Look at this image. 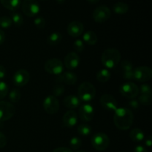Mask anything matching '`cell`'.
Masks as SVG:
<instances>
[{"mask_svg": "<svg viewBox=\"0 0 152 152\" xmlns=\"http://www.w3.org/2000/svg\"><path fill=\"white\" fill-rule=\"evenodd\" d=\"M62 40V34L59 32H53L49 35V37L47 39L48 44L50 45L55 46L56 45L59 44L61 41Z\"/></svg>", "mask_w": 152, "mask_h": 152, "instance_id": "obj_25", "label": "cell"}, {"mask_svg": "<svg viewBox=\"0 0 152 152\" xmlns=\"http://www.w3.org/2000/svg\"><path fill=\"white\" fill-rule=\"evenodd\" d=\"M96 96V88L92 83L83 82L78 88V97L83 102H91Z\"/></svg>", "mask_w": 152, "mask_h": 152, "instance_id": "obj_3", "label": "cell"}, {"mask_svg": "<svg viewBox=\"0 0 152 152\" xmlns=\"http://www.w3.org/2000/svg\"><path fill=\"white\" fill-rule=\"evenodd\" d=\"M129 137H130L131 140L133 142H140L145 138V134H144V132L140 129L135 128V129L131 130L130 133H129Z\"/></svg>", "mask_w": 152, "mask_h": 152, "instance_id": "obj_22", "label": "cell"}, {"mask_svg": "<svg viewBox=\"0 0 152 152\" xmlns=\"http://www.w3.org/2000/svg\"><path fill=\"white\" fill-rule=\"evenodd\" d=\"M114 123L120 130H129L134 123L133 113L129 108H117L114 111Z\"/></svg>", "mask_w": 152, "mask_h": 152, "instance_id": "obj_1", "label": "cell"}, {"mask_svg": "<svg viewBox=\"0 0 152 152\" xmlns=\"http://www.w3.org/2000/svg\"><path fill=\"white\" fill-rule=\"evenodd\" d=\"M21 6L24 14L28 17H34L40 11V6L37 0H24Z\"/></svg>", "mask_w": 152, "mask_h": 152, "instance_id": "obj_7", "label": "cell"}, {"mask_svg": "<svg viewBox=\"0 0 152 152\" xmlns=\"http://www.w3.org/2000/svg\"><path fill=\"white\" fill-rule=\"evenodd\" d=\"M152 77V70L147 66H140L134 68L133 80L140 83L149 81Z\"/></svg>", "mask_w": 152, "mask_h": 152, "instance_id": "obj_6", "label": "cell"}, {"mask_svg": "<svg viewBox=\"0 0 152 152\" xmlns=\"http://www.w3.org/2000/svg\"><path fill=\"white\" fill-rule=\"evenodd\" d=\"M145 144L146 146L151 147L152 145V138L151 136H148L146 137V139L145 140Z\"/></svg>", "mask_w": 152, "mask_h": 152, "instance_id": "obj_44", "label": "cell"}, {"mask_svg": "<svg viewBox=\"0 0 152 152\" xmlns=\"http://www.w3.org/2000/svg\"><path fill=\"white\" fill-rule=\"evenodd\" d=\"M7 144V138L3 133L0 132V149L3 148Z\"/></svg>", "mask_w": 152, "mask_h": 152, "instance_id": "obj_38", "label": "cell"}, {"mask_svg": "<svg viewBox=\"0 0 152 152\" xmlns=\"http://www.w3.org/2000/svg\"><path fill=\"white\" fill-rule=\"evenodd\" d=\"M113 10L114 13H117V14H125L129 11V5L125 2L119 1L113 6Z\"/></svg>", "mask_w": 152, "mask_h": 152, "instance_id": "obj_26", "label": "cell"}, {"mask_svg": "<svg viewBox=\"0 0 152 152\" xmlns=\"http://www.w3.org/2000/svg\"><path fill=\"white\" fill-rule=\"evenodd\" d=\"M139 92H140V94L144 95H149L152 96V91L151 88L150 86L148 84H142L140 87L139 88Z\"/></svg>", "mask_w": 152, "mask_h": 152, "instance_id": "obj_36", "label": "cell"}, {"mask_svg": "<svg viewBox=\"0 0 152 152\" xmlns=\"http://www.w3.org/2000/svg\"><path fill=\"white\" fill-rule=\"evenodd\" d=\"M80 99L75 95H68L64 98L63 105L68 109H75L80 105Z\"/></svg>", "mask_w": 152, "mask_h": 152, "instance_id": "obj_20", "label": "cell"}, {"mask_svg": "<svg viewBox=\"0 0 152 152\" xmlns=\"http://www.w3.org/2000/svg\"><path fill=\"white\" fill-rule=\"evenodd\" d=\"M120 92L123 96L128 99H134L140 94L139 87L132 82H127L121 85Z\"/></svg>", "mask_w": 152, "mask_h": 152, "instance_id": "obj_8", "label": "cell"}, {"mask_svg": "<svg viewBox=\"0 0 152 152\" xmlns=\"http://www.w3.org/2000/svg\"><path fill=\"white\" fill-rule=\"evenodd\" d=\"M134 152H148L146 148L142 145H137L134 149Z\"/></svg>", "mask_w": 152, "mask_h": 152, "instance_id": "obj_42", "label": "cell"}, {"mask_svg": "<svg viewBox=\"0 0 152 152\" xmlns=\"http://www.w3.org/2000/svg\"><path fill=\"white\" fill-rule=\"evenodd\" d=\"M121 60V53L116 48H108L101 56L102 64L108 69L114 68Z\"/></svg>", "mask_w": 152, "mask_h": 152, "instance_id": "obj_2", "label": "cell"}, {"mask_svg": "<svg viewBox=\"0 0 152 152\" xmlns=\"http://www.w3.org/2000/svg\"><path fill=\"white\" fill-rule=\"evenodd\" d=\"M129 106L132 108H133V109H137V108H139L140 102H138L137 99H132V100H130L129 102Z\"/></svg>", "mask_w": 152, "mask_h": 152, "instance_id": "obj_39", "label": "cell"}, {"mask_svg": "<svg viewBox=\"0 0 152 152\" xmlns=\"http://www.w3.org/2000/svg\"><path fill=\"white\" fill-rule=\"evenodd\" d=\"M0 2L5 8L15 11L21 7L22 0H0Z\"/></svg>", "mask_w": 152, "mask_h": 152, "instance_id": "obj_21", "label": "cell"}, {"mask_svg": "<svg viewBox=\"0 0 152 152\" xmlns=\"http://www.w3.org/2000/svg\"><path fill=\"white\" fill-rule=\"evenodd\" d=\"M52 152H73L72 150L67 147H59L55 148Z\"/></svg>", "mask_w": 152, "mask_h": 152, "instance_id": "obj_40", "label": "cell"}, {"mask_svg": "<svg viewBox=\"0 0 152 152\" xmlns=\"http://www.w3.org/2000/svg\"><path fill=\"white\" fill-rule=\"evenodd\" d=\"M57 80L60 83H64L66 85L73 86V85H75L77 83V74H74L72 71H65V72L59 74Z\"/></svg>", "mask_w": 152, "mask_h": 152, "instance_id": "obj_18", "label": "cell"}, {"mask_svg": "<svg viewBox=\"0 0 152 152\" xmlns=\"http://www.w3.org/2000/svg\"><path fill=\"white\" fill-rule=\"evenodd\" d=\"M34 25L38 29H43L46 25L45 19L42 16H37L34 19Z\"/></svg>", "mask_w": 152, "mask_h": 152, "instance_id": "obj_35", "label": "cell"}, {"mask_svg": "<svg viewBox=\"0 0 152 152\" xmlns=\"http://www.w3.org/2000/svg\"><path fill=\"white\" fill-rule=\"evenodd\" d=\"M80 58L75 52H70L64 59V65L68 70H74L79 66Z\"/></svg>", "mask_w": 152, "mask_h": 152, "instance_id": "obj_15", "label": "cell"}, {"mask_svg": "<svg viewBox=\"0 0 152 152\" xmlns=\"http://www.w3.org/2000/svg\"><path fill=\"white\" fill-rule=\"evenodd\" d=\"M111 10L105 5H100L94 10L92 17L97 23H103L111 17Z\"/></svg>", "mask_w": 152, "mask_h": 152, "instance_id": "obj_10", "label": "cell"}, {"mask_svg": "<svg viewBox=\"0 0 152 152\" xmlns=\"http://www.w3.org/2000/svg\"><path fill=\"white\" fill-rule=\"evenodd\" d=\"M82 146V140L77 137H74L70 140V147L73 150H78Z\"/></svg>", "mask_w": 152, "mask_h": 152, "instance_id": "obj_32", "label": "cell"}, {"mask_svg": "<svg viewBox=\"0 0 152 152\" xmlns=\"http://www.w3.org/2000/svg\"><path fill=\"white\" fill-rule=\"evenodd\" d=\"M4 40H5V34L4 31L0 28V45L4 42Z\"/></svg>", "mask_w": 152, "mask_h": 152, "instance_id": "obj_43", "label": "cell"}, {"mask_svg": "<svg viewBox=\"0 0 152 152\" xmlns=\"http://www.w3.org/2000/svg\"><path fill=\"white\" fill-rule=\"evenodd\" d=\"M30 80V74L27 70L19 69L14 74L13 77V83L18 87H22L28 83Z\"/></svg>", "mask_w": 152, "mask_h": 152, "instance_id": "obj_13", "label": "cell"}, {"mask_svg": "<svg viewBox=\"0 0 152 152\" xmlns=\"http://www.w3.org/2000/svg\"><path fill=\"white\" fill-rule=\"evenodd\" d=\"M87 1H88V2L91 3V4H96V3L99 2V0H87Z\"/></svg>", "mask_w": 152, "mask_h": 152, "instance_id": "obj_45", "label": "cell"}, {"mask_svg": "<svg viewBox=\"0 0 152 152\" xmlns=\"http://www.w3.org/2000/svg\"><path fill=\"white\" fill-rule=\"evenodd\" d=\"M44 69L48 74L59 75L63 72L64 65L62 61L58 58H51L45 62Z\"/></svg>", "mask_w": 152, "mask_h": 152, "instance_id": "obj_5", "label": "cell"}, {"mask_svg": "<svg viewBox=\"0 0 152 152\" xmlns=\"http://www.w3.org/2000/svg\"><path fill=\"white\" fill-rule=\"evenodd\" d=\"M84 31V26L81 22L73 21L70 22L67 28L68 34L72 37H79L83 34Z\"/></svg>", "mask_w": 152, "mask_h": 152, "instance_id": "obj_16", "label": "cell"}, {"mask_svg": "<svg viewBox=\"0 0 152 152\" xmlns=\"http://www.w3.org/2000/svg\"><path fill=\"white\" fill-rule=\"evenodd\" d=\"M56 1H57L58 3H59V4H62V3H64L65 1V0H56Z\"/></svg>", "mask_w": 152, "mask_h": 152, "instance_id": "obj_46", "label": "cell"}, {"mask_svg": "<svg viewBox=\"0 0 152 152\" xmlns=\"http://www.w3.org/2000/svg\"><path fill=\"white\" fill-rule=\"evenodd\" d=\"M65 88L63 85L60 84V83H58L56 86L53 87V96H60L65 93Z\"/></svg>", "mask_w": 152, "mask_h": 152, "instance_id": "obj_31", "label": "cell"}, {"mask_svg": "<svg viewBox=\"0 0 152 152\" xmlns=\"http://www.w3.org/2000/svg\"><path fill=\"white\" fill-rule=\"evenodd\" d=\"M11 20L12 22L16 26H22L23 25L24 22V19L23 17H22V15L20 14L18 12H12L11 13Z\"/></svg>", "mask_w": 152, "mask_h": 152, "instance_id": "obj_29", "label": "cell"}, {"mask_svg": "<svg viewBox=\"0 0 152 152\" xmlns=\"http://www.w3.org/2000/svg\"><path fill=\"white\" fill-rule=\"evenodd\" d=\"M77 152H86V151H83V150H80V151H77Z\"/></svg>", "mask_w": 152, "mask_h": 152, "instance_id": "obj_47", "label": "cell"}, {"mask_svg": "<svg viewBox=\"0 0 152 152\" xmlns=\"http://www.w3.org/2000/svg\"><path fill=\"white\" fill-rule=\"evenodd\" d=\"M12 22L11 19L8 16H1L0 17V28H3V29H7L10 27H11Z\"/></svg>", "mask_w": 152, "mask_h": 152, "instance_id": "obj_30", "label": "cell"}, {"mask_svg": "<svg viewBox=\"0 0 152 152\" xmlns=\"http://www.w3.org/2000/svg\"><path fill=\"white\" fill-rule=\"evenodd\" d=\"M83 41L88 45H94L96 44L98 41V37L96 33L92 31H88L84 34L83 37Z\"/></svg>", "mask_w": 152, "mask_h": 152, "instance_id": "obj_23", "label": "cell"}, {"mask_svg": "<svg viewBox=\"0 0 152 152\" xmlns=\"http://www.w3.org/2000/svg\"><path fill=\"white\" fill-rule=\"evenodd\" d=\"M77 113L73 110H69L65 113L62 117V125L65 128H72L77 123Z\"/></svg>", "mask_w": 152, "mask_h": 152, "instance_id": "obj_17", "label": "cell"}, {"mask_svg": "<svg viewBox=\"0 0 152 152\" xmlns=\"http://www.w3.org/2000/svg\"><path fill=\"white\" fill-rule=\"evenodd\" d=\"M22 97V94H21L20 91L17 88L12 89L10 91L8 95V98L10 101L13 103H17L19 102Z\"/></svg>", "mask_w": 152, "mask_h": 152, "instance_id": "obj_28", "label": "cell"}, {"mask_svg": "<svg viewBox=\"0 0 152 152\" xmlns=\"http://www.w3.org/2000/svg\"><path fill=\"white\" fill-rule=\"evenodd\" d=\"M43 108L48 114H55L59 109V103L57 98L53 95L48 96L43 101Z\"/></svg>", "mask_w": 152, "mask_h": 152, "instance_id": "obj_11", "label": "cell"}, {"mask_svg": "<svg viewBox=\"0 0 152 152\" xmlns=\"http://www.w3.org/2000/svg\"><path fill=\"white\" fill-rule=\"evenodd\" d=\"M111 74L107 68L99 70L96 74V80L100 83H107L111 79Z\"/></svg>", "mask_w": 152, "mask_h": 152, "instance_id": "obj_24", "label": "cell"}, {"mask_svg": "<svg viewBox=\"0 0 152 152\" xmlns=\"http://www.w3.org/2000/svg\"><path fill=\"white\" fill-rule=\"evenodd\" d=\"M138 102H140L142 105H146L148 106L151 104V96L149 95H144V94H140L138 97Z\"/></svg>", "mask_w": 152, "mask_h": 152, "instance_id": "obj_34", "label": "cell"}, {"mask_svg": "<svg viewBox=\"0 0 152 152\" xmlns=\"http://www.w3.org/2000/svg\"><path fill=\"white\" fill-rule=\"evenodd\" d=\"M91 144L96 151H105L109 146L110 139L106 134L96 133L92 136Z\"/></svg>", "mask_w": 152, "mask_h": 152, "instance_id": "obj_4", "label": "cell"}, {"mask_svg": "<svg viewBox=\"0 0 152 152\" xmlns=\"http://www.w3.org/2000/svg\"><path fill=\"white\" fill-rule=\"evenodd\" d=\"M77 132L79 134L83 137H88L91 134L92 129L88 124L86 123H82L77 128Z\"/></svg>", "mask_w": 152, "mask_h": 152, "instance_id": "obj_27", "label": "cell"}, {"mask_svg": "<svg viewBox=\"0 0 152 152\" xmlns=\"http://www.w3.org/2000/svg\"><path fill=\"white\" fill-rule=\"evenodd\" d=\"M74 48L77 53H81L85 49V43L83 40L77 39L74 42Z\"/></svg>", "mask_w": 152, "mask_h": 152, "instance_id": "obj_37", "label": "cell"}, {"mask_svg": "<svg viewBox=\"0 0 152 152\" xmlns=\"http://www.w3.org/2000/svg\"><path fill=\"white\" fill-rule=\"evenodd\" d=\"M6 76V69L3 65H0V80H2Z\"/></svg>", "mask_w": 152, "mask_h": 152, "instance_id": "obj_41", "label": "cell"}, {"mask_svg": "<svg viewBox=\"0 0 152 152\" xmlns=\"http://www.w3.org/2000/svg\"><path fill=\"white\" fill-rule=\"evenodd\" d=\"M16 108L13 104L7 101H0V122L9 120L13 117Z\"/></svg>", "mask_w": 152, "mask_h": 152, "instance_id": "obj_9", "label": "cell"}, {"mask_svg": "<svg viewBox=\"0 0 152 152\" xmlns=\"http://www.w3.org/2000/svg\"><path fill=\"white\" fill-rule=\"evenodd\" d=\"M79 117L83 122H90L94 117V109L90 104H83L79 109Z\"/></svg>", "mask_w": 152, "mask_h": 152, "instance_id": "obj_12", "label": "cell"}, {"mask_svg": "<svg viewBox=\"0 0 152 152\" xmlns=\"http://www.w3.org/2000/svg\"><path fill=\"white\" fill-rule=\"evenodd\" d=\"M9 88L7 83L4 82L0 81V99H2L7 96L8 94Z\"/></svg>", "mask_w": 152, "mask_h": 152, "instance_id": "obj_33", "label": "cell"}, {"mask_svg": "<svg viewBox=\"0 0 152 152\" xmlns=\"http://www.w3.org/2000/svg\"><path fill=\"white\" fill-rule=\"evenodd\" d=\"M100 104L104 109L107 111H115L117 108V102L115 98L111 94H105L101 96Z\"/></svg>", "mask_w": 152, "mask_h": 152, "instance_id": "obj_14", "label": "cell"}, {"mask_svg": "<svg viewBox=\"0 0 152 152\" xmlns=\"http://www.w3.org/2000/svg\"><path fill=\"white\" fill-rule=\"evenodd\" d=\"M123 70V77L125 80H133L134 67L132 62L129 60H123L121 63Z\"/></svg>", "mask_w": 152, "mask_h": 152, "instance_id": "obj_19", "label": "cell"}]
</instances>
